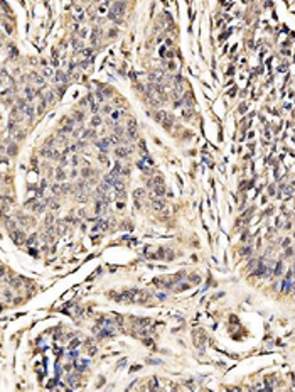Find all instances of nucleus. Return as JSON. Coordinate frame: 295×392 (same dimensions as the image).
<instances>
[{"label":"nucleus","mask_w":295,"mask_h":392,"mask_svg":"<svg viewBox=\"0 0 295 392\" xmlns=\"http://www.w3.org/2000/svg\"><path fill=\"white\" fill-rule=\"evenodd\" d=\"M118 301H128V303H142V301H147L150 299V296L147 293H142V291H127L125 294H120L117 296Z\"/></svg>","instance_id":"nucleus-1"},{"label":"nucleus","mask_w":295,"mask_h":392,"mask_svg":"<svg viewBox=\"0 0 295 392\" xmlns=\"http://www.w3.org/2000/svg\"><path fill=\"white\" fill-rule=\"evenodd\" d=\"M123 7H125V3H113V7H111V10H110V14H108V17L111 20H115V22H120V20H121Z\"/></svg>","instance_id":"nucleus-2"},{"label":"nucleus","mask_w":295,"mask_h":392,"mask_svg":"<svg viewBox=\"0 0 295 392\" xmlns=\"http://www.w3.org/2000/svg\"><path fill=\"white\" fill-rule=\"evenodd\" d=\"M155 120H157L158 124H162L165 128L172 127V117L169 115L167 112H157V113H155Z\"/></svg>","instance_id":"nucleus-3"},{"label":"nucleus","mask_w":295,"mask_h":392,"mask_svg":"<svg viewBox=\"0 0 295 392\" xmlns=\"http://www.w3.org/2000/svg\"><path fill=\"white\" fill-rule=\"evenodd\" d=\"M74 118H68V120H64V125L61 128V135L62 134H69V132H73V127H74Z\"/></svg>","instance_id":"nucleus-4"},{"label":"nucleus","mask_w":295,"mask_h":392,"mask_svg":"<svg viewBox=\"0 0 295 392\" xmlns=\"http://www.w3.org/2000/svg\"><path fill=\"white\" fill-rule=\"evenodd\" d=\"M10 237H12V240H14L15 244H19V245L25 242V237H24V233H22V232H17V230L10 232Z\"/></svg>","instance_id":"nucleus-5"},{"label":"nucleus","mask_w":295,"mask_h":392,"mask_svg":"<svg viewBox=\"0 0 295 392\" xmlns=\"http://www.w3.org/2000/svg\"><path fill=\"white\" fill-rule=\"evenodd\" d=\"M42 98H44V103H54V93L51 90H44L42 91Z\"/></svg>","instance_id":"nucleus-6"},{"label":"nucleus","mask_w":295,"mask_h":392,"mask_svg":"<svg viewBox=\"0 0 295 392\" xmlns=\"http://www.w3.org/2000/svg\"><path fill=\"white\" fill-rule=\"evenodd\" d=\"M292 277H294V271L288 272V275L285 277V282H283V293H288L290 287H292Z\"/></svg>","instance_id":"nucleus-7"},{"label":"nucleus","mask_w":295,"mask_h":392,"mask_svg":"<svg viewBox=\"0 0 295 392\" xmlns=\"http://www.w3.org/2000/svg\"><path fill=\"white\" fill-rule=\"evenodd\" d=\"M27 206H32V210L36 211V213H40V211H44V203H36V201H29Z\"/></svg>","instance_id":"nucleus-8"},{"label":"nucleus","mask_w":295,"mask_h":392,"mask_svg":"<svg viewBox=\"0 0 295 392\" xmlns=\"http://www.w3.org/2000/svg\"><path fill=\"white\" fill-rule=\"evenodd\" d=\"M54 78H56V81H58V83H66V81L69 79V76H68V75H64L62 71H58V73L54 75Z\"/></svg>","instance_id":"nucleus-9"},{"label":"nucleus","mask_w":295,"mask_h":392,"mask_svg":"<svg viewBox=\"0 0 295 392\" xmlns=\"http://www.w3.org/2000/svg\"><path fill=\"white\" fill-rule=\"evenodd\" d=\"M96 146L105 152V150H108V147H110V139H103V140H99V142H96Z\"/></svg>","instance_id":"nucleus-10"},{"label":"nucleus","mask_w":295,"mask_h":392,"mask_svg":"<svg viewBox=\"0 0 295 392\" xmlns=\"http://www.w3.org/2000/svg\"><path fill=\"white\" fill-rule=\"evenodd\" d=\"M143 195H145V191L143 189H137L135 191V199H137V205L142 206V199H143Z\"/></svg>","instance_id":"nucleus-11"},{"label":"nucleus","mask_w":295,"mask_h":392,"mask_svg":"<svg viewBox=\"0 0 295 392\" xmlns=\"http://www.w3.org/2000/svg\"><path fill=\"white\" fill-rule=\"evenodd\" d=\"M130 152V149H127V147H118L117 149V156L118 157H125Z\"/></svg>","instance_id":"nucleus-12"},{"label":"nucleus","mask_w":295,"mask_h":392,"mask_svg":"<svg viewBox=\"0 0 295 392\" xmlns=\"http://www.w3.org/2000/svg\"><path fill=\"white\" fill-rule=\"evenodd\" d=\"M25 97H27V101H30L32 98L36 97V90L34 88H25Z\"/></svg>","instance_id":"nucleus-13"},{"label":"nucleus","mask_w":295,"mask_h":392,"mask_svg":"<svg viewBox=\"0 0 295 392\" xmlns=\"http://www.w3.org/2000/svg\"><path fill=\"white\" fill-rule=\"evenodd\" d=\"M30 79H32V81H34V83H37V85H42V83H44V79L40 78V76H37V75H36V73H32V75H30L29 76Z\"/></svg>","instance_id":"nucleus-14"},{"label":"nucleus","mask_w":295,"mask_h":392,"mask_svg":"<svg viewBox=\"0 0 295 392\" xmlns=\"http://www.w3.org/2000/svg\"><path fill=\"white\" fill-rule=\"evenodd\" d=\"M96 137V134L93 132V130H86L84 134H83V139H95Z\"/></svg>","instance_id":"nucleus-15"},{"label":"nucleus","mask_w":295,"mask_h":392,"mask_svg":"<svg viewBox=\"0 0 295 392\" xmlns=\"http://www.w3.org/2000/svg\"><path fill=\"white\" fill-rule=\"evenodd\" d=\"M25 113H27V117H29V118L34 117V105H32V103H29V105H27V112H25Z\"/></svg>","instance_id":"nucleus-16"},{"label":"nucleus","mask_w":295,"mask_h":392,"mask_svg":"<svg viewBox=\"0 0 295 392\" xmlns=\"http://www.w3.org/2000/svg\"><path fill=\"white\" fill-rule=\"evenodd\" d=\"M91 124H93L95 127H98L99 124H101V117H99V115H95V117H93V120H91Z\"/></svg>","instance_id":"nucleus-17"},{"label":"nucleus","mask_w":295,"mask_h":392,"mask_svg":"<svg viewBox=\"0 0 295 392\" xmlns=\"http://www.w3.org/2000/svg\"><path fill=\"white\" fill-rule=\"evenodd\" d=\"M15 154H17V146L12 144V146L9 147V156H15Z\"/></svg>","instance_id":"nucleus-18"},{"label":"nucleus","mask_w":295,"mask_h":392,"mask_svg":"<svg viewBox=\"0 0 295 392\" xmlns=\"http://www.w3.org/2000/svg\"><path fill=\"white\" fill-rule=\"evenodd\" d=\"M56 177H58L59 181H61V179H64V177H66V174H64V171H62V169H61V167H59V169H58V173H56Z\"/></svg>","instance_id":"nucleus-19"},{"label":"nucleus","mask_w":295,"mask_h":392,"mask_svg":"<svg viewBox=\"0 0 295 392\" xmlns=\"http://www.w3.org/2000/svg\"><path fill=\"white\" fill-rule=\"evenodd\" d=\"M123 134H125V132H123V128L120 127V125H115V135H118V137H120V135H123Z\"/></svg>","instance_id":"nucleus-20"},{"label":"nucleus","mask_w":295,"mask_h":392,"mask_svg":"<svg viewBox=\"0 0 295 392\" xmlns=\"http://www.w3.org/2000/svg\"><path fill=\"white\" fill-rule=\"evenodd\" d=\"M154 208H155V210H160V208H164V203L158 201V199H154Z\"/></svg>","instance_id":"nucleus-21"},{"label":"nucleus","mask_w":295,"mask_h":392,"mask_svg":"<svg viewBox=\"0 0 295 392\" xmlns=\"http://www.w3.org/2000/svg\"><path fill=\"white\" fill-rule=\"evenodd\" d=\"M120 117H121V112H118V110H115V112L111 113V118H113V120H118Z\"/></svg>","instance_id":"nucleus-22"},{"label":"nucleus","mask_w":295,"mask_h":392,"mask_svg":"<svg viewBox=\"0 0 295 392\" xmlns=\"http://www.w3.org/2000/svg\"><path fill=\"white\" fill-rule=\"evenodd\" d=\"M74 120H76V122H81V120H83V113H81V112L74 113Z\"/></svg>","instance_id":"nucleus-23"},{"label":"nucleus","mask_w":295,"mask_h":392,"mask_svg":"<svg viewBox=\"0 0 295 392\" xmlns=\"http://www.w3.org/2000/svg\"><path fill=\"white\" fill-rule=\"evenodd\" d=\"M52 75H54V73H52V69H49V68L44 69V76H47V78H49V76H52Z\"/></svg>","instance_id":"nucleus-24"},{"label":"nucleus","mask_w":295,"mask_h":392,"mask_svg":"<svg viewBox=\"0 0 295 392\" xmlns=\"http://www.w3.org/2000/svg\"><path fill=\"white\" fill-rule=\"evenodd\" d=\"M91 174H93V173H91V171H89V169H83V176H91Z\"/></svg>","instance_id":"nucleus-25"},{"label":"nucleus","mask_w":295,"mask_h":392,"mask_svg":"<svg viewBox=\"0 0 295 392\" xmlns=\"http://www.w3.org/2000/svg\"><path fill=\"white\" fill-rule=\"evenodd\" d=\"M155 385H157V382H155V379H152V380H150V389H157Z\"/></svg>","instance_id":"nucleus-26"}]
</instances>
